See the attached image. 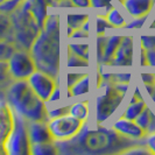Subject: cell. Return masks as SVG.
<instances>
[{
    "label": "cell",
    "instance_id": "52a82bcc",
    "mask_svg": "<svg viewBox=\"0 0 155 155\" xmlns=\"http://www.w3.org/2000/svg\"><path fill=\"white\" fill-rule=\"evenodd\" d=\"M8 71L13 81H27L36 70V64L29 50L19 49L12 54L7 61Z\"/></svg>",
    "mask_w": 155,
    "mask_h": 155
},
{
    "label": "cell",
    "instance_id": "7dc6e473",
    "mask_svg": "<svg viewBox=\"0 0 155 155\" xmlns=\"http://www.w3.org/2000/svg\"><path fill=\"white\" fill-rule=\"evenodd\" d=\"M148 31H155V16H154V19L150 21L149 26H148Z\"/></svg>",
    "mask_w": 155,
    "mask_h": 155
},
{
    "label": "cell",
    "instance_id": "ffe728a7",
    "mask_svg": "<svg viewBox=\"0 0 155 155\" xmlns=\"http://www.w3.org/2000/svg\"><path fill=\"white\" fill-rule=\"evenodd\" d=\"M147 105L148 104H147V101H146V99L135 101V103H127L120 116L126 118V119L135 120V119L141 114V112L146 109Z\"/></svg>",
    "mask_w": 155,
    "mask_h": 155
},
{
    "label": "cell",
    "instance_id": "7bdbcfd3",
    "mask_svg": "<svg viewBox=\"0 0 155 155\" xmlns=\"http://www.w3.org/2000/svg\"><path fill=\"white\" fill-rule=\"evenodd\" d=\"M147 53V62L149 68H155V49H148Z\"/></svg>",
    "mask_w": 155,
    "mask_h": 155
},
{
    "label": "cell",
    "instance_id": "e575fe53",
    "mask_svg": "<svg viewBox=\"0 0 155 155\" xmlns=\"http://www.w3.org/2000/svg\"><path fill=\"white\" fill-rule=\"evenodd\" d=\"M131 81H132V72H126V71H113L112 72V82L131 83Z\"/></svg>",
    "mask_w": 155,
    "mask_h": 155
},
{
    "label": "cell",
    "instance_id": "cb8c5ba5",
    "mask_svg": "<svg viewBox=\"0 0 155 155\" xmlns=\"http://www.w3.org/2000/svg\"><path fill=\"white\" fill-rule=\"evenodd\" d=\"M58 154V148L56 141L34 143L31 146V155H56Z\"/></svg>",
    "mask_w": 155,
    "mask_h": 155
},
{
    "label": "cell",
    "instance_id": "d590c367",
    "mask_svg": "<svg viewBox=\"0 0 155 155\" xmlns=\"http://www.w3.org/2000/svg\"><path fill=\"white\" fill-rule=\"evenodd\" d=\"M89 39H90V34L84 31L82 28L74 29V33L69 38V40L71 41H89Z\"/></svg>",
    "mask_w": 155,
    "mask_h": 155
},
{
    "label": "cell",
    "instance_id": "2e32d148",
    "mask_svg": "<svg viewBox=\"0 0 155 155\" xmlns=\"http://www.w3.org/2000/svg\"><path fill=\"white\" fill-rule=\"evenodd\" d=\"M121 40H123V35H120V34H111V35L107 34V39L105 42L104 51H103V56H101L99 64L104 65V67H109V64L111 63L113 56L116 54Z\"/></svg>",
    "mask_w": 155,
    "mask_h": 155
},
{
    "label": "cell",
    "instance_id": "60d3db41",
    "mask_svg": "<svg viewBox=\"0 0 155 155\" xmlns=\"http://www.w3.org/2000/svg\"><path fill=\"white\" fill-rule=\"evenodd\" d=\"M145 146L150 150L152 154H155V133H148L145 137Z\"/></svg>",
    "mask_w": 155,
    "mask_h": 155
},
{
    "label": "cell",
    "instance_id": "9c48e42d",
    "mask_svg": "<svg viewBox=\"0 0 155 155\" xmlns=\"http://www.w3.org/2000/svg\"><path fill=\"white\" fill-rule=\"evenodd\" d=\"M31 90L43 101H48L51 92L58 85V77H54L42 70L36 69L27 79Z\"/></svg>",
    "mask_w": 155,
    "mask_h": 155
},
{
    "label": "cell",
    "instance_id": "bcb514c9",
    "mask_svg": "<svg viewBox=\"0 0 155 155\" xmlns=\"http://www.w3.org/2000/svg\"><path fill=\"white\" fill-rule=\"evenodd\" d=\"M149 96V98H150V101H153V104L155 105V85H154V87H153V91L148 94Z\"/></svg>",
    "mask_w": 155,
    "mask_h": 155
},
{
    "label": "cell",
    "instance_id": "ba28073f",
    "mask_svg": "<svg viewBox=\"0 0 155 155\" xmlns=\"http://www.w3.org/2000/svg\"><path fill=\"white\" fill-rule=\"evenodd\" d=\"M84 124L85 123L76 119L69 113L48 120V127L55 141H67L72 139L81 132Z\"/></svg>",
    "mask_w": 155,
    "mask_h": 155
},
{
    "label": "cell",
    "instance_id": "5bb4252c",
    "mask_svg": "<svg viewBox=\"0 0 155 155\" xmlns=\"http://www.w3.org/2000/svg\"><path fill=\"white\" fill-rule=\"evenodd\" d=\"M27 130L31 145L55 141L48 127V121H27Z\"/></svg>",
    "mask_w": 155,
    "mask_h": 155
},
{
    "label": "cell",
    "instance_id": "484cf974",
    "mask_svg": "<svg viewBox=\"0 0 155 155\" xmlns=\"http://www.w3.org/2000/svg\"><path fill=\"white\" fill-rule=\"evenodd\" d=\"M89 67H90V61H86L84 58L78 57L76 55L68 51V56H67V68L68 69H87Z\"/></svg>",
    "mask_w": 155,
    "mask_h": 155
},
{
    "label": "cell",
    "instance_id": "4fadbf2b",
    "mask_svg": "<svg viewBox=\"0 0 155 155\" xmlns=\"http://www.w3.org/2000/svg\"><path fill=\"white\" fill-rule=\"evenodd\" d=\"M120 6L130 18L149 15L155 7V0H121Z\"/></svg>",
    "mask_w": 155,
    "mask_h": 155
},
{
    "label": "cell",
    "instance_id": "f35d334b",
    "mask_svg": "<svg viewBox=\"0 0 155 155\" xmlns=\"http://www.w3.org/2000/svg\"><path fill=\"white\" fill-rule=\"evenodd\" d=\"M70 1L74 8H78V9H91L92 8L91 0H70Z\"/></svg>",
    "mask_w": 155,
    "mask_h": 155
},
{
    "label": "cell",
    "instance_id": "e0dca14e",
    "mask_svg": "<svg viewBox=\"0 0 155 155\" xmlns=\"http://www.w3.org/2000/svg\"><path fill=\"white\" fill-rule=\"evenodd\" d=\"M90 101L89 99H84V101H74L69 104V114L75 117L76 119L83 121V123H87L90 119Z\"/></svg>",
    "mask_w": 155,
    "mask_h": 155
},
{
    "label": "cell",
    "instance_id": "4316f807",
    "mask_svg": "<svg viewBox=\"0 0 155 155\" xmlns=\"http://www.w3.org/2000/svg\"><path fill=\"white\" fill-rule=\"evenodd\" d=\"M26 0H4L0 2V12L7 15H12L25 4Z\"/></svg>",
    "mask_w": 155,
    "mask_h": 155
},
{
    "label": "cell",
    "instance_id": "c3c4849f",
    "mask_svg": "<svg viewBox=\"0 0 155 155\" xmlns=\"http://www.w3.org/2000/svg\"><path fill=\"white\" fill-rule=\"evenodd\" d=\"M67 31H68V39H69L70 36H71V34L74 33V28H71L69 26H67Z\"/></svg>",
    "mask_w": 155,
    "mask_h": 155
},
{
    "label": "cell",
    "instance_id": "277c9868",
    "mask_svg": "<svg viewBox=\"0 0 155 155\" xmlns=\"http://www.w3.org/2000/svg\"><path fill=\"white\" fill-rule=\"evenodd\" d=\"M127 93L120 91L114 83H101L94 101L96 124L107 123L124 104Z\"/></svg>",
    "mask_w": 155,
    "mask_h": 155
},
{
    "label": "cell",
    "instance_id": "7c38bea8",
    "mask_svg": "<svg viewBox=\"0 0 155 155\" xmlns=\"http://www.w3.org/2000/svg\"><path fill=\"white\" fill-rule=\"evenodd\" d=\"M116 132L121 134L125 138L132 140H141L146 137L147 133L145 132L135 120L126 119L124 117L119 116L116 118L110 125Z\"/></svg>",
    "mask_w": 155,
    "mask_h": 155
},
{
    "label": "cell",
    "instance_id": "d6a6232c",
    "mask_svg": "<svg viewBox=\"0 0 155 155\" xmlns=\"http://www.w3.org/2000/svg\"><path fill=\"white\" fill-rule=\"evenodd\" d=\"M148 16H140V18H131L130 21H127L124 29L126 31H133V29H141L146 25V21L148 20Z\"/></svg>",
    "mask_w": 155,
    "mask_h": 155
},
{
    "label": "cell",
    "instance_id": "f6af8a7d",
    "mask_svg": "<svg viewBox=\"0 0 155 155\" xmlns=\"http://www.w3.org/2000/svg\"><path fill=\"white\" fill-rule=\"evenodd\" d=\"M82 29L90 34V31H91V28H90V19H89L87 21H85V22H84V25L82 26Z\"/></svg>",
    "mask_w": 155,
    "mask_h": 155
},
{
    "label": "cell",
    "instance_id": "7402d4cb",
    "mask_svg": "<svg viewBox=\"0 0 155 155\" xmlns=\"http://www.w3.org/2000/svg\"><path fill=\"white\" fill-rule=\"evenodd\" d=\"M68 51L90 61V45L87 41H71L68 43Z\"/></svg>",
    "mask_w": 155,
    "mask_h": 155
},
{
    "label": "cell",
    "instance_id": "1f68e13d",
    "mask_svg": "<svg viewBox=\"0 0 155 155\" xmlns=\"http://www.w3.org/2000/svg\"><path fill=\"white\" fill-rule=\"evenodd\" d=\"M152 111H153V110L150 109V107L147 105V106H146V109L141 112V114L135 119V121L138 123V125H139L140 127H141V128H142L146 133H147L148 126H149V123H150Z\"/></svg>",
    "mask_w": 155,
    "mask_h": 155
},
{
    "label": "cell",
    "instance_id": "f1b7e54d",
    "mask_svg": "<svg viewBox=\"0 0 155 155\" xmlns=\"http://www.w3.org/2000/svg\"><path fill=\"white\" fill-rule=\"evenodd\" d=\"M16 50V46L11 41H0V62H7Z\"/></svg>",
    "mask_w": 155,
    "mask_h": 155
},
{
    "label": "cell",
    "instance_id": "681fc988",
    "mask_svg": "<svg viewBox=\"0 0 155 155\" xmlns=\"http://www.w3.org/2000/svg\"><path fill=\"white\" fill-rule=\"evenodd\" d=\"M1 1H4V0H0V2H1Z\"/></svg>",
    "mask_w": 155,
    "mask_h": 155
},
{
    "label": "cell",
    "instance_id": "836d02e7",
    "mask_svg": "<svg viewBox=\"0 0 155 155\" xmlns=\"http://www.w3.org/2000/svg\"><path fill=\"white\" fill-rule=\"evenodd\" d=\"M140 47L143 49H155V34H143L140 36Z\"/></svg>",
    "mask_w": 155,
    "mask_h": 155
},
{
    "label": "cell",
    "instance_id": "30bf717a",
    "mask_svg": "<svg viewBox=\"0 0 155 155\" xmlns=\"http://www.w3.org/2000/svg\"><path fill=\"white\" fill-rule=\"evenodd\" d=\"M134 53H135L134 38L130 34L123 35V40L107 68L112 69L131 68L134 64Z\"/></svg>",
    "mask_w": 155,
    "mask_h": 155
},
{
    "label": "cell",
    "instance_id": "603a6c76",
    "mask_svg": "<svg viewBox=\"0 0 155 155\" xmlns=\"http://www.w3.org/2000/svg\"><path fill=\"white\" fill-rule=\"evenodd\" d=\"M13 79L8 71L7 62H0V101H5L6 91Z\"/></svg>",
    "mask_w": 155,
    "mask_h": 155
},
{
    "label": "cell",
    "instance_id": "9a60e30c",
    "mask_svg": "<svg viewBox=\"0 0 155 155\" xmlns=\"http://www.w3.org/2000/svg\"><path fill=\"white\" fill-rule=\"evenodd\" d=\"M25 4L27 5V7L31 11L33 16L35 18V20L38 21L39 26L42 28L49 15V12H48L49 0H26Z\"/></svg>",
    "mask_w": 155,
    "mask_h": 155
},
{
    "label": "cell",
    "instance_id": "8fae6325",
    "mask_svg": "<svg viewBox=\"0 0 155 155\" xmlns=\"http://www.w3.org/2000/svg\"><path fill=\"white\" fill-rule=\"evenodd\" d=\"M14 127V112L6 101H0V155H6L5 145Z\"/></svg>",
    "mask_w": 155,
    "mask_h": 155
},
{
    "label": "cell",
    "instance_id": "d6986e66",
    "mask_svg": "<svg viewBox=\"0 0 155 155\" xmlns=\"http://www.w3.org/2000/svg\"><path fill=\"white\" fill-rule=\"evenodd\" d=\"M0 41H11L14 43V29L11 15L0 12Z\"/></svg>",
    "mask_w": 155,
    "mask_h": 155
},
{
    "label": "cell",
    "instance_id": "3957f363",
    "mask_svg": "<svg viewBox=\"0 0 155 155\" xmlns=\"http://www.w3.org/2000/svg\"><path fill=\"white\" fill-rule=\"evenodd\" d=\"M5 101L14 113L27 121H48V104L36 96L27 81H13L6 91Z\"/></svg>",
    "mask_w": 155,
    "mask_h": 155
},
{
    "label": "cell",
    "instance_id": "5b68a950",
    "mask_svg": "<svg viewBox=\"0 0 155 155\" xmlns=\"http://www.w3.org/2000/svg\"><path fill=\"white\" fill-rule=\"evenodd\" d=\"M11 18L14 29V45L19 49L29 50L41 31V27L26 4L14 12Z\"/></svg>",
    "mask_w": 155,
    "mask_h": 155
},
{
    "label": "cell",
    "instance_id": "8d00e7d4",
    "mask_svg": "<svg viewBox=\"0 0 155 155\" xmlns=\"http://www.w3.org/2000/svg\"><path fill=\"white\" fill-rule=\"evenodd\" d=\"M84 74L85 72H83V71H81V72H78V71H69L67 74V87L70 89Z\"/></svg>",
    "mask_w": 155,
    "mask_h": 155
},
{
    "label": "cell",
    "instance_id": "b9f144b4",
    "mask_svg": "<svg viewBox=\"0 0 155 155\" xmlns=\"http://www.w3.org/2000/svg\"><path fill=\"white\" fill-rule=\"evenodd\" d=\"M139 65L141 68H148L147 62V53L146 49H143L142 47H140V54H139Z\"/></svg>",
    "mask_w": 155,
    "mask_h": 155
},
{
    "label": "cell",
    "instance_id": "83f0119b",
    "mask_svg": "<svg viewBox=\"0 0 155 155\" xmlns=\"http://www.w3.org/2000/svg\"><path fill=\"white\" fill-rule=\"evenodd\" d=\"M68 113H69V105L68 104L58 103V104H54V105H48V111H47L48 120L68 114Z\"/></svg>",
    "mask_w": 155,
    "mask_h": 155
},
{
    "label": "cell",
    "instance_id": "74e56055",
    "mask_svg": "<svg viewBox=\"0 0 155 155\" xmlns=\"http://www.w3.org/2000/svg\"><path fill=\"white\" fill-rule=\"evenodd\" d=\"M140 79L143 85H155V72H149V71L140 72Z\"/></svg>",
    "mask_w": 155,
    "mask_h": 155
},
{
    "label": "cell",
    "instance_id": "d4e9b609",
    "mask_svg": "<svg viewBox=\"0 0 155 155\" xmlns=\"http://www.w3.org/2000/svg\"><path fill=\"white\" fill-rule=\"evenodd\" d=\"M90 19V14L86 12H69L67 13V26L74 29L82 28L85 21Z\"/></svg>",
    "mask_w": 155,
    "mask_h": 155
},
{
    "label": "cell",
    "instance_id": "4dcf8cb0",
    "mask_svg": "<svg viewBox=\"0 0 155 155\" xmlns=\"http://www.w3.org/2000/svg\"><path fill=\"white\" fill-rule=\"evenodd\" d=\"M120 1L121 0H91V2H92V9L101 12L103 15L114 5V2H119L120 4Z\"/></svg>",
    "mask_w": 155,
    "mask_h": 155
},
{
    "label": "cell",
    "instance_id": "8992f818",
    "mask_svg": "<svg viewBox=\"0 0 155 155\" xmlns=\"http://www.w3.org/2000/svg\"><path fill=\"white\" fill-rule=\"evenodd\" d=\"M31 146L27 120L14 113V127L5 145L6 155H31Z\"/></svg>",
    "mask_w": 155,
    "mask_h": 155
},
{
    "label": "cell",
    "instance_id": "ab89813d",
    "mask_svg": "<svg viewBox=\"0 0 155 155\" xmlns=\"http://www.w3.org/2000/svg\"><path fill=\"white\" fill-rule=\"evenodd\" d=\"M58 103H61V89L57 85L54 89V91L51 92L47 104L48 105H54V104H58Z\"/></svg>",
    "mask_w": 155,
    "mask_h": 155
},
{
    "label": "cell",
    "instance_id": "f546056e",
    "mask_svg": "<svg viewBox=\"0 0 155 155\" xmlns=\"http://www.w3.org/2000/svg\"><path fill=\"white\" fill-rule=\"evenodd\" d=\"M96 34L97 35H105L109 31H112V26L110 25L107 19L103 14H98L96 16Z\"/></svg>",
    "mask_w": 155,
    "mask_h": 155
},
{
    "label": "cell",
    "instance_id": "6da1fadb",
    "mask_svg": "<svg viewBox=\"0 0 155 155\" xmlns=\"http://www.w3.org/2000/svg\"><path fill=\"white\" fill-rule=\"evenodd\" d=\"M56 145L58 154H124L132 147L145 145V138L128 139L111 126L96 124V127L90 128L85 123L76 137L67 141H56Z\"/></svg>",
    "mask_w": 155,
    "mask_h": 155
},
{
    "label": "cell",
    "instance_id": "7a4b0ae2",
    "mask_svg": "<svg viewBox=\"0 0 155 155\" xmlns=\"http://www.w3.org/2000/svg\"><path fill=\"white\" fill-rule=\"evenodd\" d=\"M29 51L36 69L58 77L61 70V16L58 13H49Z\"/></svg>",
    "mask_w": 155,
    "mask_h": 155
},
{
    "label": "cell",
    "instance_id": "ac0fdd59",
    "mask_svg": "<svg viewBox=\"0 0 155 155\" xmlns=\"http://www.w3.org/2000/svg\"><path fill=\"white\" fill-rule=\"evenodd\" d=\"M125 14L126 13L123 9V7L119 8L118 6L113 5L104 15L107 19V21L112 26L113 29H124L126 23H127V19H126Z\"/></svg>",
    "mask_w": 155,
    "mask_h": 155
},
{
    "label": "cell",
    "instance_id": "ee69618b",
    "mask_svg": "<svg viewBox=\"0 0 155 155\" xmlns=\"http://www.w3.org/2000/svg\"><path fill=\"white\" fill-rule=\"evenodd\" d=\"M148 133H155V112L152 111V118H150V123L148 126L147 134Z\"/></svg>",
    "mask_w": 155,
    "mask_h": 155
},
{
    "label": "cell",
    "instance_id": "44dd1931",
    "mask_svg": "<svg viewBox=\"0 0 155 155\" xmlns=\"http://www.w3.org/2000/svg\"><path fill=\"white\" fill-rule=\"evenodd\" d=\"M72 97H82V96H86L90 93V75L85 72L82 77L78 79L77 82L71 86L70 89H68Z\"/></svg>",
    "mask_w": 155,
    "mask_h": 155
}]
</instances>
